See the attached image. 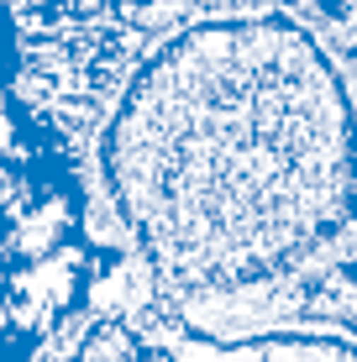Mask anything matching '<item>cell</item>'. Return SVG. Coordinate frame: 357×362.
<instances>
[{
  "label": "cell",
  "mask_w": 357,
  "mask_h": 362,
  "mask_svg": "<svg viewBox=\"0 0 357 362\" xmlns=\"http://www.w3.org/2000/svg\"><path fill=\"white\" fill-rule=\"evenodd\" d=\"M95 284L84 189L37 121L0 153V362H32Z\"/></svg>",
  "instance_id": "2"
},
{
  "label": "cell",
  "mask_w": 357,
  "mask_h": 362,
  "mask_svg": "<svg viewBox=\"0 0 357 362\" xmlns=\"http://www.w3.org/2000/svg\"><path fill=\"white\" fill-rule=\"evenodd\" d=\"M116 221L179 289L294 273L352 216V100L284 16L184 27L131 69L100 132Z\"/></svg>",
  "instance_id": "1"
},
{
  "label": "cell",
  "mask_w": 357,
  "mask_h": 362,
  "mask_svg": "<svg viewBox=\"0 0 357 362\" xmlns=\"http://www.w3.org/2000/svg\"><path fill=\"white\" fill-rule=\"evenodd\" d=\"M64 362H357L347 336L268 331L242 341H211L168 315H95Z\"/></svg>",
  "instance_id": "3"
},
{
  "label": "cell",
  "mask_w": 357,
  "mask_h": 362,
  "mask_svg": "<svg viewBox=\"0 0 357 362\" xmlns=\"http://www.w3.org/2000/svg\"><path fill=\"white\" fill-rule=\"evenodd\" d=\"M16 69H21V53H16V32H11L6 11H0V153L21 136V127L32 121V110L21 105L16 95Z\"/></svg>",
  "instance_id": "4"
}]
</instances>
